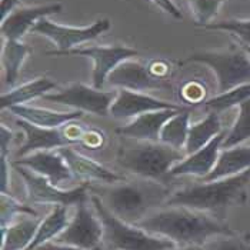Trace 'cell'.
<instances>
[{"label": "cell", "mask_w": 250, "mask_h": 250, "mask_svg": "<svg viewBox=\"0 0 250 250\" xmlns=\"http://www.w3.org/2000/svg\"><path fill=\"white\" fill-rule=\"evenodd\" d=\"M136 226L154 236L166 237L179 248H200L214 236L236 233L210 213L194 210L185 206H167L165 209H156L142 219Z\"/></svg>", "instance_id": "cell-1"}, {"label": "cell", "mask_w": 250, "mask_h": 250, "mask_svg": "<svg viewBox=\"0 0 250 250\" xmlns=\"http://www.w3.org/2000/svg\"><path fill=\"white\" fill-rule=\"evenodd\" d=\"M90 193L96 194L102 203L120 220L137 225L159 206L166 205L170 197L165 183L142 179L127 183L107 185L103 188L90 186Z\"/></svg>", "instance_id": "cell-2"}, {"label": "cell", "mask_w": 250, "mask_h": 250, "mask_svg": "<svg viewBox=\"0 0 250 250\" xmlns=\"http://www.w3.org/2000/svg\"><path fill=\"white\" fill-rule=\"evenodd\" d=\"M250 183V169L230 177L203 182L170 194L165 206H185L189 209L222 214L231 205L246 202V189Z\"/></svg>", "instance_id": "cell-3"}, {"label": "cell", "mask_w": 250, "mask_h": 250, "mask_svg": "<svg viewBox=\"0 0 250 250\" xmlns=\"http://www.w3.org/2000/svg\"><path fill=\"white\" fill-rule=\"evenodd\" d=\"M186 153L162 142L136 140L135 145L122 146L117 152V165L129 173L166 185L174 165Z\"/></svg>", "instance_id": "cell-4"}, {"label": "cell", "mask_w": 250, "mask_h": 250, "mask_svg": "<svg viewBox=\"0 0 250 250\" xmlns=\"http://www.w3.org/2000/svg\"><path fill=\"white\" fill-rule=\"evenodd\" d=\"M93 209L104 228V242L113 250H170L176 248L172 240L150 234L136 225L116 217L96 194H90Z\"/></svg>", "instance_id": "cell-5"}, {"label": "cell", "mask_w": 250, "mask_h": 250, "mask_svg": "<svg viewBox=\"0 0 250 250\" xmlns=\"http://www.w3.org/2000/svg\"><path fill=\"white\" fill-rule=\"evenodd\" d=\"M203 63L214 72L217 79V93L250 83V55L243 49L230 47L222 52H197L183 63Z\"/></svg>", "instance_id": "cell-6"}, {"label": "cell", "mask_w": 250, "mask_h": 250, "mask_svg": "<svg viewBox=\"0 0 250 250\" xmlns=\"http://www.w3.org/2000/svg\"><path fill=\"white\" fill-rule=\"evenodd\" d=\"M12 167L18 172L20 177L24 182L27 199L33 205H53V206H76L80 202L87 200L90 192V185L89 183H82L80 186L64 190L58 186L52 185L49 179L44 176L35 173L33 170L19 166V165H12Z\"/></svg>", "instance_id": "cell-7"}, {"label": "cell", "mask_w": 250, "mask_h": 250, "mask_svg": "<svg viewBox=\"0 0 250 250\" xmlns=\"http://www.w3.org/2000/svg\"><path fill=\"white\" fill-rule=\"evenodd\" d=\"M52 242L83 250H100L104 242V228L97 216L87 208V200L76 205V212L67 228Z\"/></svg>", "instance_id": "cell-8"}, {"label": "cell", "mask_w": 250, "mask_h": 250, "mask_svg": "<svg viewBox=\"0 0 250 250\" xmlns=\"http://www.w3.org/2000/svg\"><path fill=\"white\" fill-rule=\"evenodd\" d=\"M117 96L116 92H104L95 89L93 86H86L83 83H73L58 93H47L43 99L47 102L60 103L73 107L75 110L89 112L96 116L110 115V107Z\"/></svg>", "instance_id": "cell-9"}, {"label": "cell", "mask_w": 250, "mask_h": 250, "mask_svg": "<svg viewBox=\"0 0 250 250\" xmlns=\"http://www.w3.org/2000/svg\"><path fill=\"white\" fill-rule=\"evenodd\" d=\"M47 56H83V58L93 60V87L103 89L109 75L115 70L116 67L130 58L137 56V50L127 47V46H93V47H82V49H72L63 53H59L55 50L46 52Z\"/></svg>", "instance_id": "cell-10"}, {"label": "cell", "mask_w": 250, "mask_h": 250, "mask_svg": "<svg viewBox=\"0 0 250 250\" xmlns=\"http://www.w3.org/2000/svg\"><path fill=\"white\" fill-rule=\"evenodd\" d=\"M112 23L109 19L96 20L93 24L86 27H72V26H63L49 19L43 18L32 27V33H36L40 36L50 39L56 44V50L59 53L76 49L77 44H82L84 42L93 40L103 35L110 29Z\"/></svg>", "instance_id": "cell-11"}, {"label": "cell", "mask_w": 250, "mask_h": 250, "mask_svg": "<svg viewBox=\"0 0 250 250\" xmlns=\"http://www.w3.org/2000/svg\"><path fill=\"white\" fill-rule=\"evenodd\" d=\"M16 125L26 135V142L20 147L19 153H18L19 159L27 154L39 152V150H52V149H60L64 146L79 145L70 136L67 126L49 129V127H40L36 125H32L21 119L16 120Z\"/></svg>", "instance_id": "cell-12"}, {"label": "cell", "mask_w": 250, "mask_h": 250, "mask_svg": "<svg viewBox=\"0 0 250 250\" xmlns=\"http://www.w3.org/2000/svg\"><path fill=\"white\" fill-rule=\"evenodd\" d=\"M63 9L62 3H47L42 6L18 7L6 19L1 20L0 32L6 40H20L32 27L43 18L60 13Z\"/></svg>", "instance_id": "cell-13"}, {"label": "cell", "mask_w": 250, "mask_h": 250, "mask_svg": "<svg viewBox=\"0 0 250 250\" xmlns=\"http://www.w3.org/2000/svg\"><path fill=\"white\" fill-rule=\"evenodd\" d=\"M113 87L127 89L132 92H146L162 87V80L154 76L149 67L136 60H125L107 77Z\"/></svg>", "instance_id": "cell-14"}, {"label": "cell", "mask_w": 250, "mask_h": 250, "mask_svg": "<svg viewBox=\"0 0 250 250\" xmlns=\"http://www.w3.org/2000/svg\"><path fill=\"white\" fill-rule=\"evenodd\" d=\"M228 132H222L212 139L206 146L199 149L197 152L188 154L182 162L174 165L170 170V177H179V176H197L205 179L208 174L212 172L217 163L220 147L223 145V140Z\"/></svg>", "instance_id": "cell-15"}, {"label": "cell", "mask_w": 250, "mask_h": 250, "mask_svg": "<svg viewBox=\"0 0 250 250\" xmlns=\"http://www.w3.org/2000/svg\"><path fill=\"white\" fill-rule=\"evenodd\" d=\"M177 107L180 106H176L173 103L165 100H159L146 93L119 89L117 96L110 107V115L115 119H129L149 112L163 110V109H177Z\"/></svg>", "instance_id": "cell-16"}, {"label": "cell", "mask_w": 250, "mask_h": 250, "mask_svg": "<svg viewBox=\"0 0 250 250\" xmlns=\"http://www.w3.org/2000/svg\"><path fill=\"white\" fill-rule=\"evenodd\" d=\"M60 156L64 159L66 165L69 166L73 177L82 180V183L89 182H102L106 185H116L123 180L119 174L110 172L109 169L103 167L96 163L93 159L76 152L72 146H64L58 149Z\"/></svg>", "instance_id": "cell-17"}, {"label": "cell", "mask_w": 250, "mask_h": 250, "mask_svg": "<svg viewBox=\"0 0 250 250\" xmlns=\"http://www.w3.org/2000/svg\"><path fill=\"white\" fill-rule=\"evenodd\" d=\"M12 165L24 166L35 173L44 176L50 180L52 185L58 186L63 182H67L73 179V174L70 172L69 166L66 165L64 159L60 156L59 152H50V150H39L35 153L27 154L24 157H20L15 160Z\"/></svg>", "instance_id": "cell-18"}, {"label": "cell", "mask_w": 250, "mask_h": 250, "mask_svg": "<svg viewBox=\"0 0 250 250\" xmlns=\"http://www.w3.org/2000/svg\"><path fill=\"white\" fill-rule=\"evenodd\" d=\"M183 107L177 109H163L149 112L135 117L133 122H130L126 126L117 127L116 133L135 139V140H145V142H160V132L166 122L172 119L176 113H179Z\"/></svg>", "instance_id": "cell-19"}, {"label": "cell", "mask_w": 250, "mask_h": 250, "mask_svg": "<svg viewBox=\"0 0 250 250\" xmlns=\"http://www.w3.org/2000/svg\"><path fill=\"white\" fill-rule=\"evenodd\" d=\"M43 217L21 214L7 228L1 229V250H26L36 237Z\"/></svg>", "instance_id": "cell-20"}, {"label": "cell", "mask_w": 250, "mask_h": 250, "mask_svg": "<svg viewBox=\"0 0 250 250\" xmlns=\"http://www.w3.org/2000/svg\"><path fill=\"white\" fill-rule=\"evenodd\" d=\"M13 115H16L21 120H26L32 125H36L40 127H62L63 125L80 119L83 116L82 110H73V112H55L43 107H35V106H13L9 109Z\"/></svg>", "instance_id": "cell-21"}, {"label": "cell", "mask_w": 250, "mask_h": 250, "mask_svg": "<svg viewBox=\"0 0 250 250\" xmlns=\"http://www.w3.org/2000/svg\"><path fill=\"white\" fill-rule=\"evenodd\" d=\"M248 169H250V147L236 146L230 149H225L219 154L214 169L203 179V182H213L230 177Z\"/></svg>", "instance_id": "cell-22"}, {"label": "cell", "mask_w": 250, "mask_h": 250, "mask_svg": "<svg viewBox=\"0 0 250 250\" xmlns=\"http://www.w3.org/2000/svg\"><path fill=\"white\" fill-rule=\"evenodd\" d=\"M58 84L47 79V77H39L33 82H27L24 84H20L19 87H15L0 97V107L1 109H10L13 106L24 104L36 97H43L50 90H55Z\"/></svg>", "instance_id": "cell-23"}, {"label": "cell", "mask_w": 250, "mask_h": 250, "mask_svg": "<svg viewBox=\"0 0 250 250\" xmlns=\"http://www.w3.org/2000/svg\"><path fill=\"white\" fill-rule=\"evenodd\" d=\"M32 47L21 43L20 40H6L1 47V66L4 72V83L13 87L19 79L21 66L27 56L32 53Z\"/></svg>", "instance_id": "cell-24"}, {"label": "cell", "mask_w": 250, "mask_h": 250, "mask_svg": "<svg viewBox=\"0 0 250 250\" xmlns=\"http://www.w3.org/2000/svg\"><path fill=\"white\" fill-rule=\"evenodd\" d=\"M222 132L223 129H222L220 117L217 115V112L209 113L202 122L190 125L188 142L185 146V153L192 154L197 152Z\"/></svg>", "instance_id": "cell-25"}, {"label": "cell", "mask_w": 250, "mask_h": 250, "mask_svg": "<svg viewBox=\"0 0 250 250\" xmlns=\"http://www.w3.org/2000/svg\"><path fill=\"white\" fill-rule=\"evenodd\" d=\"M190 107H183L179 113L169 119L160 132V142L180 150L186 146L190 129Z\"/></svg>", "instance_id": "cell-26"}, {"label": "cell", "mask_w": 250, "mask_h": 250, "mask_svg": "<svg viewBox=\"0 0 250 250\" xmlns=\"http://www.w3.org/2000/svg\"><path fill=\"white\" fill-rule=\"evenodd\" d=\"M69 222L70 220L67 217V208L66 206H55L52 212L46 217H43L40 228L36 233V237L33 239V242L29 248L36 250L43 243L55 240L59 234L67 228Z\"/></svg>", "instance_id": "cell-27"}, {"label": "cell", "mask_w": 250, "mask_h": 250, "mask_svg": "<svg viewBox=\"0 0 250 250\" xmlns=\"http://www.w3.org/2000/svg\"><path fill=\"white\" fill-rule=\"evenodd\" d=\"M250 139V99L239 106V115L231 129L226 133L222 147L230 149Z\"/></svg>", "instance_id": "cell-28"}, {"label": "cell", "mask_w": 250, "mask_h": 250, "mask_svg": "<svg viewBox=\"0 0 250 250\" xmlns=\"http://www.w3.org/2000/svg\"><path fill=\"white\" fill-rule=\"evenodd\" d=\"M250 99V83L237 86L234 89H231L226 93L217 95L212 97L209 100L205 102L206 107L212 109L213 112H222V110H228L233 106H240L243 102Z\"/></svg>", "instance_id": "cell-29"}, {"label": "cell", "mask_w": 250, "mask_h": 250, "mask_svg": "<svg viewBox=\"0 0 250 250\" xmlns=\"http://www.w3.org/2000/svg\"><path fill=\"white\" fill-rule=\"evenodd\" d=\"M0 205H1V212H0V216H1L0 217V228L1 229L7 228L16 216H21V214L39 216L38 212L32 206L21 205L15 197L10 196V193H1Z\"/></svg>", "instance_id": "cell-30"}, {"label": "cell", "mask_w": 250, "mask_h": 250, "mask_svg": "<svg viewBox=\"0 0 250 250\" xmlns=\"http://www.w3.org/2000/svg\"><path fill=\"white\" fill-rule=\"evenodd\" d=\"M205 29L229 32L239 39L242 46L250 47V19H231L222 21H212Z\"/></svg>", "instance_id": "cell-31"}, {"label": "cell", "mask_w": 250, "mask_h": 250, "mask_svg": "<svg viewBox=\"0 0 250 250\" xmlns=\"http://www.w3.org/2000/svg\"><path fill=\"white\" fill-rule=\"evenodd\" d=\"M225 0H189V6L194 18V24L206 27L217 15L220 4Z\"/></svg>", "instance_id": "cell-32"}, {"label": "cell", "mask_w": 250, "mask_h": 250, "mask_svg": "<svg viewBox=\"0 0 250 250\" xmlns=\"http://www.w3.org/2000/svg\"><path fill=\"white\" fill-rule=\"evenodd\" d=\"M200 250H250V245L242 239L237 233L234 234H219L209 239Z\"/></svg>", "instance_id": "cell-33"}, {"label": "cell", "mask_w": 250, "mask_h": 250, "mask_svg": "<svg viewBox=\"0 0 250 250\" xmlns=\"http://www.w3.org/2000/svg\"><path fill=\"white\" fill-rule=\"evenodd\" d=\"M149 1H152L154 6H157L159 9H162L165 13H167V15L173 16L174 19H179V20L183 19L182 12H180V10H179V7L174 4L173 0H149Z\"/></svg>", "instance_id": "cell-34"}, {"label": "cell", "mask_w": 250, "mask_h": 250, "mask_svg": "<svg viewBox=\"0 0 250 250\" xmlns=\"http://www.w3.org/2000/svg\"><path fill=\"white\" fill-rule=\"evenodd\" d=\"M103 140H104V136L97 130L84 132V135L82 136V143L86 145L87 147H99L103 145Z\"/></svg>", "instance_id": "cell-35"}, {"label": "cell", "mask_w": 250, "mask_h": 250, "mask_svg": "<svg viewBox=\"0 0 250 250\" xmlns=\"http://www.w3.org/2000/svg\"><path fill=\"white\" fill-rule=\"evenodd\" d=\"M12 136L13 133L10 132V129H7L6 126L1 125L0 127V156H7V152H9V143L12 140Z\"/></svg>", "instance_id": "cell-36"}, {"label": "cell", "mask_w": 250, "mask_h": 250, "mask_svg": "<svg viewBox=\"0 0 250 250\" xmlns=\"http://www.w3.org/2000/svg\"><path fill=\"white\" fill-rule=\"evenodd\" d=\"M1 160V193H9V162L6 160V156H0Z\"/></svg>", "instance_id": "cell-37"}, {"label": "cell", "mask_w": 250, "mask_h": 250, "mask_svg": "<svg viewBox=\"0 0 250 250\" xmlns=\"http://www.w3.org/2000/svg\"><path fill=\"white\" fill-rule=\"evenodd\" d=\"M20 0H1V20L6 19L15 9L19 7Z\"/></svg>", "instance_id": "cell-38"}, {"label": "cell", "mask_w": 250, "mask_h": 250, "mask_svg": "<svg viewBox=\"0 0 250 250\" xmlns=\"http://www.w3.org/2000/svg\"><path fill=\"white\" fill-rule=\"evenodd\" d=\"M36 250H83L75 248V246H69V245H60L56 242H47V243H43L42 246H39Z\"/></svg>", "instance_id": "cell-39"}, {"label": "cell", "mask_w": 250, "mask_h": 250, "mask_svg": "<svg viewBox=\"0 0 250 250\" xmlns=\"http://www.w3.org/2000/svg\"><path fill=\"white\" fill-rule=\"evenodd\" d=\"M170 250H200L199 248H196V246H186V248H179V246H176L173 249Z\"/></svg>", "instance_id": "cell-40"}, {"label": "cell", "mask_w": 250, "mask_h": 250, "mask_svg": "<svg viewBox=\"0 0 250 250\" xmlns=\"http://www.w3.org/2000/svg\"><path fill=\"white\" fill-rule=\"evenodd\" d=\"M242 47H243V49H245V50H246V52L250 55V47H248V46H242Z\"/></svg>", "instance_id": "cell-41"}, {"label": "cell", "mask_w": 250, "mask_h": 250, "mask_svg": "<svg viewBox=\"0 0 250 250\" xmlns=\"http://www.w3.org/2000/svg\"><path fill=\"white\" fill-rule=\"evenodd\" d=\"M26 250H35V249H32V248H27V249Z\"/></svg>", "instance_id": "cell-42"}]
</instances>
